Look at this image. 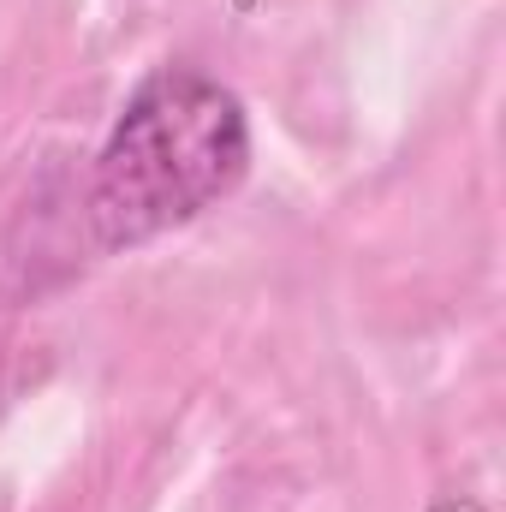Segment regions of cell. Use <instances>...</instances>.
I'll use <instances>...</instances> for the list:
<instances>
[{"instance_id": "7a4b0ae2", "label": "cell", "mask_w": 506, "mask_h": 512, "mask_svg": "<svg viewBox=\"0 0 506 512\" xmlns=\"http://www.w3.org/2000/svg\"><path fill=\"white\" fill-rule=\"evenodd\" d=\"M435 512H471V507H465V501H441Z\"/></svg>"}, {"instance_id": "6da1fadb", "label": "cell", "mask_w": 506, "mask_h": 512, "mask_svg": "<svg viewBox=\"0 0 506 512\" xmlns=\"http://www.w3.org/2000/svg\"><path fill=\"white\" fill-rule=\"evenodd\" d=\"M251 173V114L203 66H155L126 96L84 179V227L96 251H137Z\"/></svg>"}]
</instances>
